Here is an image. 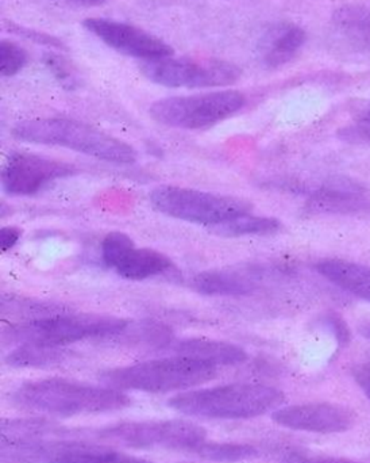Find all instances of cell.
Returning <instances> with one entry per match:
<instances>
[{
    "label": "cell",
    "instance_id": "1",
    "mask_svg": "<svg viewBox=\"0 0 370 463\" xmlns=\"http://www.w3.org/2000/svg\"><path fill=\"white\" fill-rule=\"evenodd\" d=\"M16 408L53 416L111 412L127 408L130 397L110 386H92L64 378L30 381L11 394Z\"/></svg>",
    "mask_w": 370,
    "mask_h": 463
},
{
    "label": "cell",
    "instance_id": "2",
    "mask_svg": "<svg viewBox=\"0 0 370 463\" xmlns=\"http://www.w3.org/2000/svg\"><path fill=\"white\" fill-rule=\"evenodd\" d=\"M285 394L272 386L231 383L217 388L184 392L168 402L171 408L201 419L238 420L265 415L282 408Z\"/></svg>",
    "mask_w": 370,
    "mask_h": 463
},
{
    "label": "cell",
    "instance_id": "3",
    "mask_svg": "<svg viewBox=\"0 0 370 463\" xmlns=\"http://www.w3.org/2000/svg\"><path fill=\"white\" fill-rule=\"evenodd\" d=\"M13 136L24 143L62 146L116 165H132L137 160V151L129 144L73 119H29L19 122Z\"/></svg>",
    "mask_w": 370,
    "mask_h": 463
},
{
    "label": "cell",
    "instance_id": "4",
    "mask_svg": "<svg viewBox=\"0 0 370 463\" xmlns=\"http://www.w3.org/2000/svg\"><path fill=\"white\" fill-rule=\"evenodd\" d=\"M217 374V367L214 364L175 355L107 370L100 375V381L122 392L170 393L203 385L214 380Z\"/></svg>",
    "mask_w": 370,
    "mask_h": 463
},
{
    "label": "cell",
    "instance_id": "5",
    "mask_svg": "<svg viewBox=\"0 0 370 463\" xmlns=\"http://www.w3.org/2000/svg\"><path fill=\"white\" fill-rule=\"evenodd\" d=\"M126 326V320L113 316L59 315L19 324L8 329L5 337L21 345L61 347L81 340L118 336Z\"/></svg>",
    "mask_w": 370,
    "mask_h": 463
},
{
    "label": "cell",
    "instance_id": "6",
    "mask_svg": "<svg viewBox=\"0 0 370 463\" xmlns=\"http://www.w3.org/2000/svg\"><path fill=\"white\" fill-rule=\"evenodd\" d=\"M151 203L167 216L208 228L252 211V203L241 198L178 186L157 187L151 193Z\"/></svg>",
    "mask_w": 370,
    "mask_h": 463
},
{
    "label": "cell",
    "instance_id": "7",
    "mask_svg": "<svg viewBox=\"0 0 370 463\" xmlns=\"http://www.w3.org/2000/svg\"><path fill=\"white\" fill-rule=\"evenodd\" d=\"M246 98L236 90L171 97L157 100L149 109L160 124L180 129H203L238 113Z\"/></svg>",
    "mask_w": 370,
    "mask_h": 463
},
{
    "label": "cell",
    "instance_id": "8",
    "mask_svg": "<svg viewBox=\"0 0 370 463\" xmlns=\"http://www.w3.org/2000/svg\"><path fill=\"white\" fill-rule=\"evenodd\" d=\"M141 72L149 80L171 89H212L236 83L242 71L238 65L219 59L149 60L140 65Z\"/></svg>",
    "mask_w": 370,
    "mask_h": 463
},
{
    "label": "cell",
    "instance_id": "9",
    "mask_svg": "<svg viewBox=\"0 0 370 463\" xmlns=\"http://www.w3.org/2000/svg\"><path fill=\"white\" fill-rule=\"evenodd\" d=\"M99 437L132 449L190 451L207 440V431L185 420L126 421L106 427Z\"/></svg>",
    "mask_w": 370,
    "mask_h": 463
},
{
    "label": "cell",
    "instance_id": "10",
    "mask_svg": "<svg viewBox=\"0 0 370 463\" xmlns=\"http://www.w3.org/2000/svg\"><path fill=\"white\" fill-rule=\"evenodd\" d=\"M274 423L310 434H344L356 426L357 416L349 408L333 402H306L279 408L272 413Z\"/></svg>",
    "mask_w": 370,
    "mask_h": 463
},
{
    "label": "cell",
    "instance_id": "11",
    "mask_svg": "<svg viewBox=\"0 0 370 463\" xmlns=\"http://www.w3.org/2000/svg\"><path fill=\"white\" fill-rule=\"evenodd\" d=\"M76 173L73 165L32 154L8 157L2 171V186L11 195H32L57 179Z\"/></svg>",
    "mask_w": 370,
    "mask_h": 463
},
{
    "label": "cell",
    "instance_id": "12",
    "mask_svg": "<svg viewBox=\"0 0 370 463\" xmlns=\"http://www.w3.org/2000/svg\"><path fill=\"white\" fill-rule=\"evenodd\" d=\"M83 24L88 32L97 35L114 51L143 61L167 59L175 53L172 46L168 45L165 41L132 24L106 18H88Z\"/></svg>",
    "mask_w": 370,
    "mask_h": 463
},
{
    "label": "cell",
    "instance_id": "13",
    "mask_svg": "<svg viewBox=\"0 0 370 463\" xmlns=\"http://www.w3.org/2000/svg\"><path fill=\"white\" fill-rule=\"evenodd\" d=\"M309 211L314 214L370 217V198L349 179H334L310 198Z\"/></svg>",
    "mask_w": 370,
    "mask_h": 463
},
{
    "label": "cell",
    "instance_id": "14",
    "mask_svg": "<svg viewBox=\"0 0 370 463\" xmlns=\"http://www.w3.org/2000/svg\"><path fill=\"white\" fill-rule=\"evenodd\" d=\"M318 272L347 293L370 302V267L341 259H326L317 264Z\"/></svg>",
    "mask_w": 370,
    "mask_h": 463
},
{
    "label": "cell",
    "instance_id": "15",
    "mask_svg": "<svg viewBox=\"0 0 370 463\" xmlns=\"http://www.w3.org/2000/svg\"><path fill=\"white\" fill-rule=\"evenodd\" d=\"M176 355L198 359L214 366H234L244 364L247 354L244 348L227 342L211 339H184L172 345Z\"/></svg>",
    "mask_w": 370,
    "mask_h": 463
},
{
    "label": "cell",
    "instance_id": "16",
    "mask_svg": "<svg viewBox=\"0 0 370 463\" xmlns=\"http://www.w3.org/2000/svg\"><path fill=\"white\" fill-rule=\"evenodd\" d=\"M306 40V32L298 24H277L264 38V64L269 68H277L287 64L303 48Z\"/></svg>",
    "mask_w": 370,
    "mask_h": 463
},
{
    "label": "cell",
    "instance_id": "17",
    "mask_svg": "<svg viewBox=\"0 0 370 463\" xmlns=\"http://www.w3.org/2000/svg\"><path fill=\"white\" fill-rule=\"evenodd\" d=\"M173 263L167 255L151 248H134L116 266V271L126 279L143 280L165 274Z\"/></svg>",
    "mask_w": 370,
    "mask_h": 463
},
{
    "label": "cell",
    "instance_id": "18",
    "mask_svg": "<svg viewBox=\"0 0 370 463\" xmlns=\"http://www.w3.org/2000/svg\"><path fill=\"white\" fill-rule=\"evenodd\" d=\"M193 288L204 296L239 297L252 293L253 283L236 272L215 269L196 275Z\"/></svg>",
    "mask_w": 370,
    "mask_h": 463
},
{
    "label": "cell",
    "instance_id": "19",
    "mask_svg": "<svg viewBox=\"0 0 370 463\" xmlns=\"http://www.w3.org/2000/svg\"><path fill=\"white\" fill-rule=\"evenodd\" d=\"M334 24L353 43L370 49V8L344 5L334 14Z\"/></svg>",
    "mask_w": 370,
    "mask_h": 463
},
{
    "label": "cell",
    "instance_id": "20",
    "mask_svg": "<svg viewBox=\"0 0 370 463\" xmlns=\"http://www.w3.org/2000/svg\"><path fill=\"white\" fill-rule=\"evenodd\" d=\"M208 230L212 233L226 237L252 236V234L263 236V234L276 233L277 231L282 230V222L272 217L253 216L246 213L220 222Z\"/></svg>",
    "mask_w": 370,
    "mask_h": 463
},
{
    "label": "cell",
    "instance_id": "21",
    "mask_svg": "<svg viewBox=\"0 0 370 463\" xmlns=\"http://www.w3.org/2000/svg\"><path fill=\"white\" fill-rule=\"evenodd\" d=\"M204 461L234 463L257 458L258 450L246 443L203 442L190 451Z\"/></svg>",
    "mask_w": 370,
    "mask_h": 463
},
{
    "label": "cell",
    "instance_id": "22",
    "mask_svg": "<svg viewBox=\"0 0 370 463\" xmlns=\"http://www.w3.org/2000/svg\"><path fill=\"white\" fill-rule=\"evenodd\" d=\"M65 353L60 347L40 345H21L5 358V362L14 367L53 366L64 361Z\"/></svg>",
    "mask_w": 370,
    "mask_h": 463
},
{
    "label": "cell",
    "instance_id": "23",
    "mask_svg": "<svg viewBox=\"0 0 370 463\" xmlns=\"http://www.w3.org/2000/svg\"><path fill=\"white\" fill-rule=\"evenodd\" d=\"M134 241L122 232H111L102 241V259L106 266L116 269L125 256L134 250Z\"/></svg>",
    "mask_w": 370,
    "mask_h": 463
},
{
    "label": "cell",
    "instance_id": "24",
    "mask_svg": "<svg viewBox=\"0 0 370 463\" xmlns=\"http://www.w3.org/2000/svg\"><path fill=\"white\" fill-rule=\"evenodd\" d=\"M27 64V53L22 46L10 40L0 43V72L10 78L16 75Z\"/></svg>",
    "mask_w": 370,
    "mask_h": 463
},
{
    "label": "cell",
    "instance_id": "25",
    "mask_svg": "<svg viewBox=\"0 0 370 463\" xmlns=\"http://www.w3.org/2000/svg\"><path fill=\"white\" fill-rule=\"evenodd\" d=\"M43 62H45L46 67L51 70L54 78H56L62 86L67 87V89L76 87L78 78H76L75 71H73V68L70 67L69 62H68L64 57L57 56V54L54 53H45Z\"/></svg>",
    "mask_w": 370,
    "mask_h": 463
},
{
    "label": "cell",
    "instance_id": "26",
    "mask_svg": "<svg viewBox=\"0 0 370 463\" xmlns=\"http://www.w3.org/2000/svg\"><path fill=\"white\" fill-rule=\"evenodd\" d=\"M282 463H364L342 457L322 456V454L291 453Z\"/></svg>",
    "mask_w": 370,
    "mask_h": 463
},
{
    "label": "cell",
    "instance_id": "27",
    "mask_svg": "<svg viewBox=\"0 0 370 463\" xmlns=\"http://www.w3.org/2000/svg\"><path fill=\"white\" fill-rule=\"evenodd\" d=\"M338 137L345 143L369 144L370 146V125L358 124L344 128L339 130Z\"/></svg>",
    "mask_w": 370,
    "mask_h": 463
},
{
    "label": "cell",
    "instance_id": "28",
    "mask_svg": "<svg viewBox=\"0 0 370 463\" xmlns=\"http://www.w3.org/2000/svg\"><path fill=\"white\" fill-rule=\"evenodd\" d=\"M7 27L8 29L13 30V33H15V34L22 35V37L24 38H29V40H32L34 43H43V45L56 46V48H64V45H62L60 41H57L56 38L43 34V33L32 32V30L18 26V24H10V26Z\"/></svg>",
    "mask_w": 370,
    "mask_h": 463
},
{
    "label": "cell",
    "instance_id": "29",
    "mask_svg": "<svg viewBox=\"0 0 370 463\" xmlns=\"http://www.w3.org/2000/svg\"><path fill=\"white\" fill-rule=\"evenodd\" d=\"M352 375L356 383L360 386L361 391L370 400V364H361L353 367Z\"/></svg>",
    "mask_w": 370,
    "mask_h": 463
},
{
    "label": "cell",
    "instance_id": "30",
    "mask_svg": "<svg viewBox=\"0 0 370 463\" xmlns=\"http://www.w3.org/2000/svg\"><path fill=\"white\" fill-rule=\"evenodd\" d=\"M326 321H328L331 332L336 335L337 340H338L341 345H347L350 339V332L345 321L342 320V318L336 317V316L326 318Z\"/></svg>",
    "mask_w": 370,
    "mask_h": 463
},
{
    "label": "cell",
    "instance_id": "31",
    "mask_svg": "<svg viewBox=\"0 0 370 463\" xmlns=\"http://www.w3.org/2000/svg\"><path fill=\"white\" fill-rule=\"evenodd\" d=\"M21 237V231L15 227H5L0 231V242H2V250H11L16 242L19 241Z\"/></svg>",
    "mask_w": 370,
    "mask_h": 463
},
{
    "label": "cell",
    "instance_id": "32",
    "mask_svg": "<svg viewBox=\"0 0 370 463\" xmlns=\"http://www.w3.org/2000/svg\"><path fill=\"white\" fill-rule=\"evenodd\" d=\"M69 2L78 3V5H100L107 0H69Z\"/></svg>",
    "mask_w": 370,
    "mask_h": 463
},
{
    "label": "cell",
    "instance_id": "33",
    "mask_svg": "<svg viewBox=\"0 0 370 463\" xmlns=\"http://www.w3.org/2000/svg\"><path fill=\"white\" fill-rule=\"evenodd\" d=\"M358 121H360V124L370 125V108L368 110H365L363 114H361L360 119H358Z\"/></svg>",
    "mask_w": 370,
    "mask_h": 463
},
{
    "label": "cell",
    "instance_id": "34",
    "mask_svg": "<svg viewBox=\"0 0 370 463\" xmlns=\"http://www.w3.org/2000/svg\"><path fill=\"white\" fill-rule=\"evenodd\" d=\"M360 334L363 335L365 339L370 340V324H365V326H361Z\"/></svg>",
    "mask_w": 370,
    "mask_h": 463
}]
</instances>
